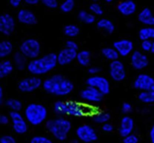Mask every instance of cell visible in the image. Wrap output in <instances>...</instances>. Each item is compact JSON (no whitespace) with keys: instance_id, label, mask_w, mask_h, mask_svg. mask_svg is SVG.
I'll return each instance as SVG.
<instances>
[{"instance_id":"c3c4849f","label":"cell","mask_w":154,"mask_h":143,"mask_svg":"<svg viewBox=\"0 0 154 143\" xmlns=\"http://www.w3.org/2000/svg\"><path fill=\"white\" fill-rule=\"evenodd\" d=\"M25 2L26 4L30 5H36L39 2L38 0H26Z\"/></svg>"},{"instance_id":"2e32d148","label":"cell","mask_w":154,"mask_h":143,"mask_svg":"<svg viewBox=\"0 0 154 143\" xmlns=\"http://www.w3.org/2000/svg\"><path fill=\"white\" fill-rule=\"evenodd\" d=\"M113 47L116 50L119 56L126 57L133 52L134 44L128 39H122L114 42Z\"/></svg>"},{"instance_id":"ac0fdd59","label":"cell","mask_w":154,"mask_h":143,"mask_svg":"<svg viewBox=\"0 0 154 143\" xmlns=\"http://www.w3.org/2000/svg\"><path fill=\"white\" fill-rule=\"evenodd\" d=\"M134 127L135 123L133 119L128 116H124L120 122L119 134L122 137L124 138L133 133Z\"/></svg>"},{"instance_id":"f546056e","label":"cell","mask_w":154,"mask_h":143,"mask_svg":"<svg viewBox=\"0 0 154 143\" xmlns=\"http://www.w3.org/2000/svg\"><path fill=\"white\" fill-rule=\"evenodd\" d=\"M140 101L145 104L154 103V91L151 90L141 91L138 96Z\"/></svg>"},{"instance_id":"4dcf8cb0","label":"cell","mask_w":154,"mask_h":143,"mask_svg":"<svg viewBox=\"0 0 154 143\" xmlns=\"http://www.w3.org/2000/svg\"><path fill=\"white\" fill-rule=\"evenodd\" d=\"M101 53L105 59L111 62L119 59L120 56L118 52L113 47H106L103 48L102 49Z\"/></svg>"},{"instance_id":"277c9868","label":"cell","mask_w":154,"mask_h":143,"mask_svg":"<svg viewBox=\"0 0 154 143\" xmlns=\"http://www.w3.org/2000/svg\"><path fill=\"white\" fill-rule=\"evenodd\" d=\"M45 127L56 139L64 141L67 139L72 130V124L67 119L59 116L47 120Z\"/></svg>"},{"instance_id":"484cf974","label":"cell","mask_w":154,"mask_h":143,"mask_svg":"<svg viewBox=\"0 0 154 143\" xmlns=\"http://www.w3.org/2000/svg\"><path fill=\"white\" fill-rule=\"evenodd\" d=\"M76 59L78 63L81 66L87 67L91 63V52L86 50L80 51L77 52Z\"/></svg>"},{"instance_id":"83f0119b","label":"cell","mask_w":154,"mask_h":143,"mask_svg":"<svg viewBox=\"0 0 154 143\" xmlns=\"http://www.w3.org/2000/svg\"><path fill=\"white\" fill-rule=\"evenodd\" d=\"M78 18L82 22L86 24H92L95 21V15L85 10H82L78 13Z\"/></svg>"},{"instance_id":"d590c367","label":"cell","mask_w":154,"mask_h":143,"mask_svg":"<svg viewBox=\"0 0 154 143\" xmlns=\"http://www.w3.org/2000/svg\"><path fill=\"white\" fill-rule=\"evenodd\" d=\"M89 9L91 12L95 15H101L103 13L101 6L98 3L94 2L92 3L90 5Z\"/></svg>"},{"instance_id":"cb8c5ba5","label":"cell","mask_w":154,"mask_h":143,"mask_svg":"<svg viewBox=\"0 0 154 143\" xmlns=\"http://www.w3.org/2000/svg\"><path fill=\"white\" fill-rule=\"evenodd\" d=\"M99 29L103 30L109 34H111L115 30L114 24L109 19L102 18L100 19L96 24Z\"/></svg>"},{"instance_id":"d6a6232c","label":"cell","mask_w":154,"mask_h":143,"mask_svg":"<svg viewBox=\"0 0 154 143\" xmlns=\"http://www.w3.org/2000/svg\"><path fill=\"white\" fill-rule=\"evenodd\" d=\"M80 32V28L75 24H67L63 28V32L65 35L70 38H74L78 36Z\"/></svg>"},{"instance_id":"8fae6325","label":"cell","mask_w":154,"mask_h":143,"mask_svg":"<svg viewBox=\"0 0 154 143\" xmlns=\"http://www.w3.org/2000/svg\"><path fill=\"white\" fill-rule=\"evenodd\" d=\"M109 75L111 78L117 82L124 80L126 72L123 62L119 59L112 61L109 65Z\"/></svg>"},{"instance_id":"44dd1931","label":"cell","mask_w":154,"mask_h":143,"mask_svg":"<svg viewBox=\"0 0 154 143\" xmlns=\"http://www.w3.org/2000/svg\"><path fill=\"white\" fill-rule=\"evenodd\" d=\"M138 20L144 25L154 27V15L151 9L148 7H145L140 12Z\"/></svg>"},{"instance_id":"ab89813d","label":"cell","mask_w":154,"mask_h":143,"mask_svg":"<svg viewBox=\"0 0 154 143\" xmlns=\"http://www.w3.org/2000/svg\"><path fill=\"white\" fill-rule=\"evenodd\" d=\"M0 143H17L15 137L11 135H5L0 138Z\"/></svg>"},{"instance_id":"ba28073f","label":"cell","mask_w":154,"mask_h":143,"mask_svg":"<svg viewBox=\"0 0 154 143\" xmlns=\"http://www.w3.org/2000/svg\"><path fill=\"white\" fill-rule=\"evenodd\" d=\"M43 81L38 76L27 77L19 82L18 88L21 92L30 93L38 89L43 85Z\"/></svg>"},{"instance_id":"74e56055","label":"cell","mask_w":154,"mask_h":143,"mask_svg":"<svg viewBox=\"0 0 154 143\" xmlns=\"http://www.w3.org/2000/svg\"><path fill=\"white\" fill-rule=\"evenodd\" d=\"M153 42L150 40H146L142 41L140 44V47L142 50L145 52H151L152 49Z\"/></svg>"},{"instance_id":"f1b7e54d","label":"cell","mask_w":154,"mask_h":143,"mask_svg":"<svg viewBox=\"0 0 154 143\" xmlns=\"http://www.w3.org/2000/svg\"><path fill=\"white\" fill-rule=\"evenodd\" d=\"M110 118L109 113L103 111L96 112L92 115L93 121L96 124L102 125L109 122Z\"/></svg>"},{"instance_id":"60d3db41","label":"cell","mask_w":154,"mask_h":143,"mask_svg":"<svg viewBox=\"0 0 154 143\" xmlns=\"http://www.w3.org/2000/svg\"><path fill=\"white\" fill-rule=\"evenodd\" d=\"M121 110L123 114L128 116L132 111V106L128 102H124L122 106Z\"/></svg>"},{"instance_id":"5bb4252c","label":"cell","mask_w":154,"mask_h":143,"mask_svg":"<svg viewBox=\"0 0 154 143\" xmlns=\"http://www.w3.org/2000/svg\"><path fill=\"white\" fill-rule=\"evenodd\" d=\"M154 84V78L146 73H141L137 76L133 82V87L140 91L151 90Z\"/></svg>"},{"instance_id":"6da1fadb","label":"cell","mask_w":154,"mask_h":143,"mask_svg":"<svg viewBox=\"0 0 154 143\" xmlns=\"http://www.w3.org/2000/svg\"><path fill=\"white\" fill-rule=\"evenodd\" d=\"M42 87L46 92L58 97L69 95L74 88L72 82L60 74H54L46 79Z\"/></svg>"},{"instance_id":"30bf717a","label":"cell","mask_w":154,"mask_h":143,"mask_svg":"<svg viewBox=\"0 0 154 143\" xmlns=\"http://www.w3.org/2000/svg\"><path fill=\"white\" fill-rule=\"evenodd\" d=\"M87 86L97 89L103 95H107L110 91L109 81L105 77L99 75L92 76L86 80Z\"/></svg>"},{"instance_id":"d6986e66","label":"cell","mask_w":154,"mask_h":143,"mask_svg":"<svg viewBox=\"0 0 154 143\" xmlns=\"http://www.w3.org/2000/svg\"><path fill=\"white\" fill-rule=\"evenodd\" d=\"M18 21L22 24L34 25L37 24L38 20L35 14L30 10L22 9L17 14Z\"/></svg>"},{"instance_id":"3957f363","label":"cell","mask_w":154,"mask_h":143,"mask_svg":"<svg viewBox=\"0 0 154 143\" xmlns=\"http://www.w3.org/2000/svg\"><path fill=\"white\" fill-rule=\"evenodd\" d=\"M57 64V54L54 52H50L30 60L27 69L32 75L39 76L50 72L55 68Z\"/></svg>"},{"instance_id":"7402d4cb","label":"cell","mask_w":154,"mask_h":143,"mask_svg":"<svg viewBox=\"0 0 154 143\" xmlns=\"http://www.w3.org/2000/svg\"><path fill=\"white\" fill-rule=\"evenodd\" d=\"M28 59L20 51L14 53L13 56V64L19 71H22L27 68Z\"/></svg>"},{"instance_id":"52a82bcc","label":"cell","mask_w":154,"mask_h":143,"mask_svg":"<svg viewBox=\"0 0 154 143\" xmlns=\"http://www.w3.org/2000/svg\"><path fill=\"white\" fill-rule=\"evenodd\" d=\"M77 138L84 143H91L97 141L98 134L92 126L87 124L79 126L75 130Z\"/></svg>"},{"instance_id":"e575fe53","label":"cell","mask_w":154,"mask_h":143,"mask_svg":"<svg viewBox=\"0 0 154 143\" xmlns=\"http://www.w3.org/2000/svg\"><path fill=\"white\" fill-rule=\"evenodd\" d=\"M30 143H54V142L50 138L46 136L36 135L31 138Z\"/></svg>"},{"instance_id":"8d00e7d4","label":"cell","mask_w":154,"mask_h":143,"mask_svg":"<svg viewBox=\"0 0 154 143\" xmlns=\"http://www.w3.org/2000/svg\"><path fill=\"white\" fill-rule=\"evenodd\" d=\"M139 138L138 136L134 133L130 134L127 136L123 138V143H138Z\"/></svg>"},{"instance_id":"1f68e13d","label":"cell","mask_w":154,"mask_h":143,"mask_svg":"<svg viewBox=\"0 0 154 143\" xmlns=\"http://www.w3.org/2000/svg\"><path fill=\"white\" fill-rule=\"evenodd\" d=\"M5 105L11 111L20 112L23 108V104L19 100L16 98H9L5 101Z\"/></svg>"},{"instance_id":"ee69618b","label":"cell","mask_w":154,"mask_h":143,"mask_svg":"<svg viewBox=\"0 0 154 143\" xmlns=\"http://www.w3.org/2000/svg\"><path fill=\"white\" fill-rule=\"evenodd\" d=\"M100 68L97 66H93V67H90L88 69V72L89 74H91L92 76L97 75V74L100 73Z\"/></svg>"},{"instance_id":"db71d44e","label":"cell","mask_w":154,"mask_h":143,"mask_svg":"<svg viewBox=\"0 0 154 143\" xmlns=\"http://www.w3.org/2000/svg\"><path fill=\"white\" fill-rule=\"evenodd\" d=\"M151 90L154 91V84L153 85V86H152V87H151Z\"/></svg>"},{"instance_id":"8992f818","label":"cell","mask_w":154,"mask_h":143,"mask_svg":"<svg viewBox=\"0 0 154 143\" xmlns=\"http://www.w3.org/2000/svg\"><path fill=\"white\" fill-rule=\"evenodd\" d=\"M41 50L40 43L33 38L25 40L20 46V51L31 60L38 58Z\"/></svg>"},{"instance_id":"f6af8a7d","label":"cell","mask_w":154,"mask_h":143,"mask_svg":"<svg viewBox=\"0 0 154 143\" xmlns=\"http://www.w3.org/2000/svg\"><path fill=\"white\" fill-rule=\"evenodd\" d=\"M11 121L10 118L6 115H2L0 116V123L3 126L8 125Z\"/></svg>"},{"instance_id":"bcb514c9","label":"cell","mask_w":154,"mask_h":143,"mask_svg":"<svg viewBox=\"0 0 154 143\" xmlns=\"http://www.w3.org/2000/svg\"><path fill=\"white\" fill-rule=\"evenodd\" d=\"M10 4L12 6V7L17 8L19 7L21 4V0H10L9 1Z\"/></svg>"},{"instance_id":"f35d334b","label":"cell","mask_w":154,"mask_h":143,"mask_svg":"<svg viewBox=\"0 0 154 143\" xmlns=\"http://www.w3.org/2000/svg\"><path fill=\"white\" fill-rule=\"evenodd\" d=\"M43 5L50 9H55L58 6V2L56 0H42Z\"/></svg>"},{"instance_id":"9a60e30c","label":"cell","mask_w":154,"mask_h":143,"mask_svg":"<svg viewBox=\"0 0 154 143\" xmlns=\"http://www.w3.org/2000/svg\"><path fill=\"white\" fill-rule=\"evenodd\" d=\"M131 64L133 68L141 70L147 67L149 59L147 55L140 51H134L130 58Z\"/></svg>"},{"instance_id":"603a6c76","label":"cell","mask_w":154,"mask_h":143,"mask_svg":"<svg viewBox=\"0 0 154 143\" xmlns=\"http://www.w3.org/2000/svg\"><path fill=\"white\" fill-rule=\"evenodd\" d=\"M14 69V64L9 60H4L0 63V78H3L11 74Z\"/></svg>"},{"instance_id":"4316f807","label":"cell","mask_w":154,"mask_h":143,"mask_svg":"<svg viewBox=\"0 0 154 143\" xmlns=\"http://www.w3.org/2000/svg\"><path fill=\"white\" fill-rule=\"evenodd\" d=\"M138 36L141 41L154 40V27L146 26L141 28L139 31Z\"/></svg>"},{"instance_id":"7c38bea8","label":"cell","mask_w":154,"mask_h":143,"mask_svg":"<svg viewBox=\"0 0 154 143\" xmlns=\"http://www.w3.org/2000/svg\"><path fill=\"white\" fill-rule=\"evenodd\" d=\"M16 22L12 15L4 13L0 16V32L3 35L8 36L15 30Z\"/></svg>"},{"instance_id":"7bdbcfd3","label":"cell","mask_w":154,"mask_h":143,"mask_svg":"<svg viewBox=\"0 0 154 143\" xmlns=\"http://www.w3.org/2000/svg\"><path fill=\"white\" fill-rule=\"evenodd\" d=\"M102 129L103 131L106 133H111L114 129V127L112 124L109 122H107L102 125Z\"/></svg>"},{"instance_id":"d4e9b609","label":"cell","mask_w":154,"mask_h":143,"mask_svg":"<svg viewBox=\"0 0 154 143\" xmlns=\"http://www.w3.org/2000/svg\"><path fill=\"white\" fill-rule=\"evenodd\" d=\"M13 51V45L9 40L2 41L0 43V57L2 59L7 58L12 53Z\"/></svg>"},{"instance_id":"f907efd6","label":"cell","mask_w":154,"mask_h":143,"mask_svg":"<svg viewBox=\"0 0 154 143\" xmlns=\"http://www.w3.org/2000/svg\"><path fill=\"white\" fill-rule=\"evenodd\" d=\"M81 141L78 138H73L71 141V143H80Z\"/></svg>"},{"instance_id":"681fc988","label":"cell","mask_w":154,"mask_h":143,"mask_svg":"<svg viewBox=\"0 0 154 143\" xmlns=\"http://www.w3.org/2000/svg\"><path fill=\"white\" fill-rule=\"evenodd\" d=\"M4 92L2 87H0V104L2 105L4 103Z\"/></svg>"},{"instance_id":"9c48e42d","label":"cell","mask_w":154,"mask_h":143,"mask_svg":"<svg viewBox=\"0 0 154 143\" xmlns=\"http://www.w3.org/2000/svg\"><path fill=\"white\" fill-rule=\"evenodd\" d=\"M9 117L12 123L13 130L17 134L23 135L28 130V124L25 116H23L20 112L11 111Z\"/></svg>"},{"instance_id":"7a4b0ae2","label":"cell","mask_w":154,"mask_h":143,"mask_svg":"<svg viewBox=\"0 0 154 143\" xmlns=\"http://www.w3.org/2000/svg\"><path fill=\"white\" fill-rule=\"evenodd\" d=\"M54 110L59 116H70L81 117L95 113L94 109L89 105L80 104L75 101L58 100L54 104Z\"/></svg>"},{"instance_id":"b9f144b4","label":"cell","mask_w":154,"mask_h":143,"mask_svg":"<svg viewBox=\"0 0 154 143\" xmlns=\"http://www.w3.org/2000/svg\"><path fill=\"white\" fill-rule=\"evenodd\" d=\"M66 47L68 49L77 51L79 49L78 44L74 41L68 40L66 42Z\"/></svg>"},{"instance_id":"e0dca14e","label":"cell","mask_w":154,"mask_h":143,"mask_svg":"<svg viewBox=\"0 0 154 143\" xmlns=\"http://www.w3.org/2000/svg\"><path fill=\"white\" fill-rule=\"evenodd\" d=\"M77 51L66 48L62 49L57 54V63L61 66H65L70 64L76 59Z\"/></svg>"},{"instance_id":"5b68a950","label":"cell","mask_w":154,"mask_h":143,"mask_svg":"<svg viewBox=\"0 0 154 143\" xmlns=\"http://www.w3.org/2000/svg\"><path fill=\"white\" fill-rule=\"evenodd\" d=\"M48 110L44 105L38 103L29 104L24 110V116L28 123L33 126L43 124L48 117Z\"/></svg>"},{"instance_id":"ffe728a7","label":"cell","mask_w":154,"mask_h":143,"mask_svg":"<svg viewBox=\"0 0 154 143\" xmlns=\"http://www.w3.org/2000/svg\"><path fill=\"white\" fill-rule=\"evenodd\" d=\"M117 9L122 15L130 16L137 11V5L132 0H126L120 2L117 6Z\"/></svg>"},{"instance_id":"836d02e7","label":"cell","mask_w":154,"mask_h":143,"mask_svg":"<svg viewBox=\"0 0 154 143\" xmlns=\"http://www.w3.org/2000/svg\"><path fill=\"white\" fill-rule=\"evenodd\" d=\"M75 6V2L74 0H66L60 5V9L63 12L67 13L72 11Z\"/></svg>"},{"instance_id":"7dc6e473","label":"cell","mask_w":154,"mask_h":143,"mask_svg":"<svg viewBox=\"0 0 154 143\" xmlns=\"http://www.w3.org/2000/svg\"><path fill=\"white\" fill-rule=\"evenodd\" d=\"M149 138L151 143H154V124H153L149 130Z\"/></svg>"},{"instance_id":"f5cc1de1","label":"cell","mask_w":154,"mask_h":143,"mask_svg":"<svg viewBox=\"0 0 154 143\" xmlns=\"http://www.w3.org/2000/svg\"><path fill=\"white\" fill-rule=\"evenodd\" d=\"M112 0H106V2L109 3H110L112 2Z\"/></svg>"},{"instance_id":"816d5d0a","label":"cell","mask_w":154,"mask_h":143,"mask_svg":"<svg viewBox=\"0 0 154 143\" xmlns=\"http://www.w3.org/2000/svg\"><path fill=\"white\" fill-rule=\"evenodd\" d=\"M151 52L154 54V41L153 42V45H152V49H151Z\"/></svg>"},{"instance_id":"4fadbf2b","label":"cell","mask_w":154,"mask_h":143,"mask_svg":"<svg viewBox=\"0 0 154 143\" xmlns=\"http://www.w3.org/2000/svg\"><path fill=\"white\" fill-rule=\"evenodd\" d=\"M104 95L93 87L87 86L80 92L81 98L86 102L97 103L102 100Z\"/></svg>"}]
</instances>
